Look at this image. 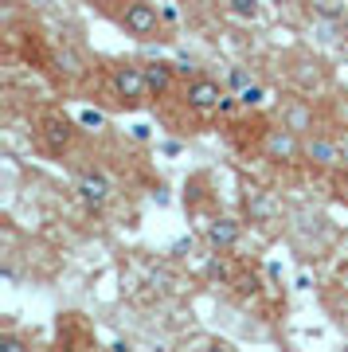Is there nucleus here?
Segmentation results:
<instances>
[{"label": "nucleus", "instance_id": "11", "mask_svg": "<svg viewBox=\"0 0 348 352\" xmlns=\"http://www.w3.org/2000/svg\"><path fill=\"white\" fill-rule=\"evenodd\" d=\"M224 254L227 251H219V258H212V263H208V278H219L224 286H235V270H231V263H227Z\"/></svg>", "mask_w": 348, "mask_h": 352}, {"label": "nucleus", "instance_id": "16", "mask_svg": "<svg viewBox=\"0 0 348 352\" xmlns=\"http://www.w3.org/2000/svg\"><path fill=\"white\" fill-rule=\"evenodd\" d=\"M83 126H102V113L87 110V113H83Z\"/></svg>", "mask_w": 348, "mask_h": 352}, {"label": "nucleus", "instance_id": "13", "mask_svg": "<svg viewBox=\"0 0 348 352\" xmlns=\"http://www.w3.org/2000/svg\"><path fill=\"white\" fill-rule=\"evenodd\" d=\"M266 102V87H259V82H247V87L239 90V106H262Z\"/></svg>", "mask_w": 348, "mask_h": 352}, {"label": "nucleus", "instance_id": "9", "mask_svg": "<svg viewBox=\"0 0 348 352\" xmlns=\"http://www.w3.org/2000/svg\"><path fill=\"white\" fill-rule=\"evenodd\" d=\"M176 71H180V67L164 63V59H157V63H145V78H149V98H164V94H173Z\"/></svg>", "mask_w": 348, "mask_h": 352}, {"label": "nucleus", "instance_id": "7", "mask_svg": "<svg viewBox=\"0 0 348 352\" xmlns=\"http://www.w3.org/2000/svg\"><path fill=\"white\" fill-rule=\"evenodd\" d=\"M204 239H208V247H212L215 254L219 251H235L239 239H243V223H239L235 215H215V219L204 223Z\"/></svg>", "mask_w": 348, "mask_h": 352}, {"label": "nucleus", "instance_id": "17", "mask_svg": "<svg viewBox=\"0 0 348 352\" xmlns=\"http://www.w3.org/2000/svg\"><path fill=\"white\" fill-rule=\"evenodd\" d=\"M24 4H32V8H55V0H24Z\"/></svg>", "mask_w": 348, "mask_h": 352}, {"label": "nucleus", "instance_id": "3", "mask_svg": "<svg viewBox=\"0 0 348 352\" xmlns=\"http://www.w3.org/2000/svg\"><path fill=\"white\" fill-rule=\"evenodd\" d=\"M224 94L227 90L215 82V78L208 75H192L184 82V90H180V98H184V106L192 113H199V118H208V113H219V106H224Z\"/></svg>", "mask_w": 348, "mask_h": 352}, {"label": "nucleus", "instance_id": "20", "mask_svg": "<svg viewBox=\"0 0 348 352\" xmlns=\"http://www.w3.org/2000/svg\"><path fill=\"white\" fill-rule=\"evenodd\" d=\"M345 43H348V16H345Z\"/></svg>", "mask_w": 348, "mask_h": 352}, {"label": "nucleus", "instance_id": "19", "mask_svg": "<svg viewBox=\"0 0 348 352\" xmlns=\"http://www.w3.org/2000/svg\"><path fill=\"white\" fill-rule=\"evenodd\" d=\"M274 4H298V0H274Z\"/></svg>", "mask_w": 348, "mask_h": 352}, {"label": "nucleus", "instance_id": "6", "mask_svg": "<svg viewBox=\"0 0 348 352\" xmlns=\"http://www.w3.org/2000/svg\"><path fill=\"white\" fill-rule=\"evenodd\" d=\"M75 133H78V126L67 113H47L43 118V129H39V141H43L47 157H63V153L75 145Z\"/></svg>", "mask_w": 348, "mask_h": 352}, {"label": "nucleus", "instance_id": "4", "mask_svg": "<svg viewBox=\"0 0 348 352\" xmlns=\"http://www.w3.org/2000/svg\"><path fill=\"white\" fill-rule=\"evenodd\" d=\"M262 157L274 161V164H301L305 161V141H301V133H294L290 126L266 129V138H262Z\"/></svg>", "mask_w": 348, "mask_h": 352}, {"label": "nucleus", "instance_id": "14", "mask_svg": "<svg viewBox=\"0 0 348 352\" xmlns=\"http://www.w3.org/2000/svg\"><path fill=\"white\" fill-rule=\"evenodd\" d=\"M90 4H94V8H102V12H113V16L125 8V0H90Z\"/></svg>", "mask_w": 348, "mask_h": 352}, {"label": "nucleus", "instance_id": "12", "mask_svg": "<svg viewBox=\"0 0 348 352\" xmlns=\"http://www.w3.org/2000/svg\"><path fill=\"white\" fill-rule=\"evenodd\" d=\"M282 126H290L294 133H305V129H313V113L305 110V106H294V110L286 113V122Z\"/></svg>", "mask_w": 348, "mask_h": 352}, {"label": "nucleus", "instance_id": "8", "mask_svg": "<svg viewBox=\"0 0 348 352\" xmlns=\"http://www.w3.org/2000/svg\"><path fill=\"white\" fill-rule=\"evenodd\" d=\"M305 164H313V168H340V164H345L340 141H336V138H321V133L305 138Z\"/></svg>", "mask_w": 348, "mask_h": 352}, {"label": "nucleus", "instance_id": "2", "mask_svg": "<svg viewBox=\"0 0 348 352\" xmlns=\"http://www.w3.org/2000/svg\"><path fill=\"white\" fill-rule=\"evenodd\" d=\"M113 20H118V28H122L125 36H133V39L161 36V12H157V4H149V0H125V8Z\"/></svg>", "mask_w": 348, "mask_h": 352}, {"label": "nucleus", "instance_id": "15", "mask_svg": "<svg viewBox=\"0 0 348 352\" xmlns=\"http://www.w3.org/2000/svg\"><path fill=\"white\" fill-rule=\"evenodd\" d=\"M227 78H231V87H235V90H243V87H247V82H250V75H247V71H243V67H235V71H231V75H227Z\"/></svg>", "mask_w": 348, "mask_h": 352}, {"label": "nucleus", "instance_id": "1", "mask_svg": "<svg viewBox=\"0 0 348 352\" xmlns=\"http://www.w3.org/2000/svg\"><path fill=\"white\" fill-rule=\"evenodd\" d=\"M110 94L118 98V106L137 110L149 98V78H145V63H113L110 67Z\"/></svg>", "mask_w": 348, "mask_h": 352}, {"label": "nucleus", "instance_id": "5", "mask_svg": "<svg viewBox=\"0 0 348 352\" xmlns=\"http://www.w3.org/2000/svg\"><path fill=\"white\" fill-rule=\"evenodd\" d=\"M75 196L83 200V208L87 212H106V204H110L113 196V184L106 180V173H98V168H83V173L75 176Z\"/></svg>", "mask_w": 348, "mask_h": 352}, {"label": "nucleus", "instance_id": "18", "mask_svg": "<svg viewBox=\"0 0 348 352\" xmlns=\"http://www.w3.org/2000/svg\"><path fill=\"white\" fill-rule=\"evenodd\" d=\"M340 153H345V164H348V138H340Z\"/></svg>", "mask_w": 348, "mask_h": 352}, {"label": "nucleus", "instance_id": "10", "mask_svg": "<svg viewBox=\"0 0 348 352\" xmlns=\"http://www.w3.org/2000/svg\"><path fill=\"white\" fill-rule=\"evenodd\" d=\"M227 12L235 16V20H259L262 16V0H227Z\"/></svg>", "mask_w": 348, "mask_h": 352}]
</instances>
